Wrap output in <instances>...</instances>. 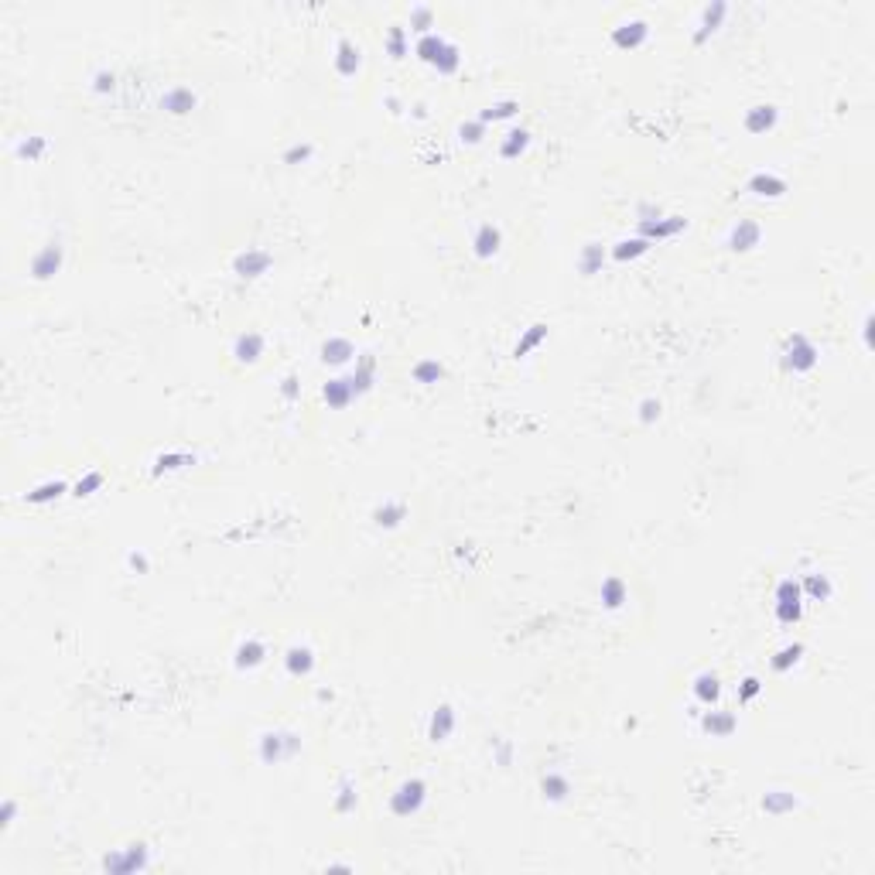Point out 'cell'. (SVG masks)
Wrapping results in <instances>:
<instances>
[{
  "label": "cell",
  "mask_w": 875,
  "mask_h": 875,
  "mask_svg": "<svg viewBox=\"0 0 875 875\" xmlns=\"http://www.w3.org/2000/svg\"><path fill=\"white\" fill-rule=\"evenodd\" d=\"M424 800H428V783H424V780H407V783H400L397 793L390 797V811H393L397 817H410V814H417V811L424 807Z\"/></svg>",
  "instance_id": "obj_1"
},
{
  "label": "cell",
  "mask_w": 875,
  "mask_h": 875,
  "mask_svg": "<svg viewBox=\"0 0 875 875\" xmlns=\"http://www.w3.org/2000/svg\"><path fill=\"white\" fill-rule=\"evenodd\" d=\"M147 865H151V859H147V848H144V845H130V848L113 852V855H106V859H103V869H106L110 875L144 872Z\"/></svg>",
  "instance_id": "obj_2"
},
{
  "label": "cell",
  "mask_w": 875,
  "mask_h": 875,
  "mask_svg": "<svg viewBox=\"0 0 875 875\" xmlns=\"http://www.w3.org/2000/svg\"><path fill=\"white\" fill-rule=\"evenodd\" d=\"M301 749V739L291 732H267L260 739V759L264 763H284Z\"/></svg>",
  "instance_id": "obj_3"
},
{
  "label": "cell",
  "mask_w": 875,
  "mask_h": 875,
  "mask_svg": "<svg viewBox=\"0 0 875 875\" xmlns=\"http://www.w3.org/2000/svg\"><path fill=\"white\" fill-rule=\"evenodd\" d=\"M814 366H817V349L811 345L807 335H793V338L787 342V369L807 373V369H814Z\"/></svg>",
  "instance_id": "obj_4"
},
{
  "label": "cell",
  "mask_w": 875,
  "mask_h": 875,
  "mask_svg": "<svg viewBox=\"0 0 875 875\" xmlns=\"http://www.w3.org/2000/svg\"><path fill=\"white\" fill-rule=\"evenodd\" d=\"M271 264H274V257H271L267 250H247V254L236 257L233 271H236L240 278H260V274H267Z\"/></svg>",
  "instance_id": "obj_5"
},
{
  "label": "cell",
  "mask_w": 875,
  "mask_h": 875,
  "mask_svg": "<svg viewBox=\"0 0 875 875\" xmlns=\"http://www.w3.org/2000/svg\"><path fill=\"white\" fill-rule=\"evenodd\" d=\"M58 267H62V247L58 243H48L34 260H31V274L38 278V281H48V278H55L58 274Z\"/></svg>",
  "instance_id": "obj_6"
},
{
  "label": "cell",
  "mask_w": 875,
  "mask_h": 875,
  "mask_svg": "<svg viewBox=\"0 0 875 875\" xmlns=\"http://www.w3.org/2000/svg\"><path fill=\"white\" fill-rule=\"evenodd\" d=\"M687 223L680 219V216H670V219H643L639 223V233H643V240H667V236H674V233H680Z\"/></svg>",
  "instance_id": "obj_7"
},
{
  "label": "cell",
  "mask_w": 875,
  "mask_h": 875,
  "mask_svg": "<svg viewBox=\"0 0 875 875\" xmlns=\"http://www.w3.org/2000/svg\"><path fill=\"white\" fill-rule=\"evenodd\" d=\"M161 106H164L168 113H175V116L192 113V110H195V93H192V89H185V86H175V89H168V93H164Z\"/></svg>",
  "instance_id": "obj_8"
},
{
  "label": "cell",
  "mask_w": 875,
  "mask_h": 875,
  "mask_svg": "<svg viewBox=\"0 0 875 875\" xmlns=\"http://www.w3.org/2000/svg\"><path fill=\"white\" fill-rule=\"evenodd\" d=\"M759 236H763V230H759V223H752V219H742L735 230H732V250H739V254H745V250H752L756 243H759Z\"/></svg>",
  "instance_id": "obj_9"
},
{
  "label": "cell",
  "mask_w": 875,
  "mask_h": 875,
  "mask_svg": "<svg viewBox=\"0 0 875 875\" xmlns=\"http://www.w3.org/2000/svg\"><path fill=\"white\" fill-rule=\"evenodd\" d=\"M233 356H236L240 362H257V359L264 356V335H260V332H243V335L236 338Z\"/></svg>",
  "instance_id": "obj_10"
},
{
  "label": "cell",
  "mask_w": 875,
  "mask_h": 875,
  "mask_svg": "<svg viewBox=\"0 0 875 875\" xmlns=\"http://www.w3.org/2000/svg\"><path fill=\"white\" fill-rule=\"evenodd\" d=\"M352 356H356V349H352V342H349V338H328V342L321 345V362L342 366V362H349Z\"/></svg>",
  "instance_id": "obj_11"
},
{
  "label": "cell",
  "mask_w": 875,
  "mask_h": 875,
  "mask_svg": "<svg viewBox=\"0 0 875 875\" xmlns=\"http://www.w3.org/2000/svg\"><path fill=\"white\" fill-rule=\"evenodd\" d=\"M321 397H325V404H328V407H335V410H338V407H345V404L356 397V390H352V383H349V380H328V383H325V390H321Z\"/></svg>",
  "instance_id": "obj_12"
},
{
  "label": "cell",
  "mask_w": 875,
  "mask_h": 875,
  "mask_svg": "<svg viewBox=\"0 0 875 875\" xmlns=\"http://www.w3.org/2000/svg\"><path fill=\"white\" fill-rule=\"evenodd\" d=\"M452 728H455V711H452L448 704H441V708L434 711V718H431L428 739H431V742H445V739L452 735Z\"/></svg>",
  "instance_id": "obj_13"
},
{
  "label": "cell",
  "mask_w": 875,
  "mask_h": 875,
  "mask_svg": "<svg viewBox=\"0 0 875 875\" xmlns=\"http://www.w3.org/2000/svg\"><path fill=\"white\" fill-rule=\"evenodd\" d=\"M500 243H503V233H500L493 223L479 226V233H476V254H479V257H493V254L500 250Z\"/></svg>",
  "instance_id": "obj_14"
},
{
  "label": "cell",
  "mask_w": 875,
  "mask_h": 875,
  "mask_svg": "<svg viewBox=\"0 0 875 875\" xmlns=\"http://www.w3.org/2000/svg\"><path fill=\"white\" fill-rule=\"evenodd\" d=\"M264 656H267L264 643H260V639H247V643L236 650V667H240V670H250V667L264 663Z\"/></svg>",
  "instance_id": "obj_15"
},
{
  "label": "cell",
  "mask_w": 875,
  "mask_h": 875,
  "mask_svg": "<svg viewBox=\"0 0 875 875\" xmlns=\"http://www.w3.org/2000/svg\"><path fill=\"white\" fill-rule=\"evenodd\" d=\"M701 725H704L708 735H732L735 732V715L732 711H708Z\"/></svg>",
  "instance_id": "obj_16"
},
{
  "label": "cell",
  "mask_w": 875,
  "mask_h": 875,
  "mask_svg": "<svg viewBox=\"0 0 875 875\" xmlns=\"http://www.w3.org/2000/svg\"><path fill=\"white\" fill-rule=\"evenodd\" d=\"M745 127H749L752 134H766V130H773V127H776V110H773V106H756V110H749Z\"/></svg>",
  "instance_id": "obj_17"
},
{
  "label": "cell",
  "mask_w": 875,
  "mask_h": 875,
  "mask_svg": "<svg viewBox=\"0 0 875 875\" xmlns=\"http://www.w3.org/2000/svg\"><path fill=\"white\" fill-rule=\"evenodd\" d=\"M373 376H376V362H373V356H362L359 366H356V373L349 376V383H352L356 393H366V390L373 386Z\"/></svg>",
  "instance_id": "obj_18"
},
{
  "label": "cell",
  "mask_w": 875,
  "mask_h": 875,
  "mask_svg": "<svg viewBox=\"0 0 875 875\" xmlns=\"http://www.w3.org/2000/svg\"><path fill=\"white\" fill-rule=\"evenodd\" d=\"M311 667H315V653H311L308 646H291V650H288V670H291L294 677L311 674Z\"/></svg>",
  "instance_id": "obj_19"
},
{
  "label": "cell",
  "mask_w": 875,
  "mask_h": 875,
  "mask_svg": "<svg viewBox=\"0 0 875 875\" xmlns=\"http://www.w3.org/2000/svg\"><path fill=\"white\" fill-rule=\"evenodd\" d=\"M749 192L776 199V195H783V192H787V182H783V178H776V175H756V178L749 182Z\"/></svg>",
  "instance_id": "obj_20"
},
{
  "label": "cell",
  "mask_w": 875,
  "mask_h": 875,
  "mask_svg": "<svg viewBox=\"0 0 875 875\" xmlns=\"http://www.w3.org/2000/svg\"><path fill=\"white\" fill-rule=\"evenodd\" d=\"M541 790H544L547 800H565V797L571 793V783H568V776H561V773H547L544 783H541Z\"/></svg>",
  "instance_id": "obj_21"
},
{
  "label": "cell",
  "mask_w": 875,
  "mask_h": 875,
  "mask_svg": "<svg viewBox=\"0 0 875 875\" xmlns=\"http://www.w3.org/2000/svg\"><path fill=\"white\" fill-rule=\"evenodd\" d=\"M650 247H653V243H650V240H643V236H636V240H622V243L612 250V257H615V260H636V257H643Z\"/></svg>",
  "instance_id": "obj_22"
},
{
  "label": "cell",
  "mask_w": 875,
  "mask_h": 875,
  "mask_svg": "<svg viewBox=\"0 0 875 875\" xmlns=\"http://www.w3.org/2000/svg\"><path fill=\"white\" fill-rule=\"evenodd\" d=\"M694 694H698L704 704H715V701H718V694H722L718 677H715V674H701V677L694 680Z\"/></svg>",
  "instance_id": "obj_23"
},
{
  "label": "cell",
  "mask_w": 875,
  "mask_h": 875,
  "mask_svg": "<svg viewBox=\"0 0 875 875\" xmlns=\"http://www.w3.org/2000/svg\"><path fill=\"white\" fill-rule=\"evenodd\" d=\"M763 807H766V814H787V811L797 807V797H793V793H783V790H773V793L763 797Z\"/></svg>",
  "instance_id": "obj_24"
},
{
  "label": "cell",
  "mask_w": 875,
  "mask_h": 875,
  "mask_svg": "<svg viewBox=\"0 0 875 875\" xmlns=\"http://www.w3.org/2000/svg\"><path fill=\"white\" fill-rule=\"evenodd\" d=\"M626 602V584L622 578H605L602 582V605L605 608H619Z\"/></svg>",
  "instance_id": "obj_25"
},
{
  "label": "cell",
  "mask_w": 875,
  "mask_h": 875,
  "mask_svg": "<svg viewBox=\"0 0 875 875\" xmlns=\"http://www.w3.org/2000/svg\"><path fill=\"white\" fill-rule=\"evenodd\" d=\"M407 517V510H404V503H383L376 513H373V520L380 523V527H397L400 520Z\"/></svg>",
  "instance_id": "obj_26"
},
{
  "label": "cell",
  "mask_w": 875,
  "mask_h": 875,
  "mask_svg": "<svg viewBox=\"0 0 875 875\" xmlns=\"http://www.w3.org/2000/svg\"><path fill=\"white\" fill-rule=\"evenodd\" d=\"M544 338H547V325H534V328H530V332H527V335H523V338L517 342L513 356H517V359H520V356H527V352H530L534 345H541Z\"/></svg>",
  "instance_id": "obj_27"
},
{
  "label": "cell",
  "mask_w": 875,
  "mask_h": 875,
  "mask_svg": "<svg viewBox=\"0 0 875 875\" xmlns=\"http://www.w3.org/2000/svg\"><path fill=\"white\" fill-rule=\"evenodd\" d=\"M445 45H448V41H441L438 34H424L421 45H417V55H421L424 62H438V55L445 51Z\"/></svg>",
  "instance_id": "obj_28"
},
{
  "label": "cell",
  "mask_w": 875,
  "mask_h": 875,
  "mask_svg": "<svg viewBox=\"0 0 875 875\" xmlns=\"http://www.w3.org/2000/svg\"><path fill=\"white\" fill-rule=\"evenodd\" d=\"M359 69V51L349 45V41H338V72L342 75H352Z\"/></svg>",
  "instance_id": "obj_29"
},
{
  "label": "cell",
  "mask_w": 875,
  "mask_h": 875,
  "mask_svg": "<svg viewBox=\"0 0 875 875\" xmlns=\"http://www.w3.org/2000/svg\"><path fill=\"white\" fill-rule=\"evenodd\" d=\"M65 493V482H45V486H38V489H31L27 493V503H48V500H58Z\"/></svg>",
  "instance_id": "obj_30"
},
{
  "label": "cell",
  "mask_w": 875,
  "mask_h": 875,
  "mask_svg": "<svg viewBox=\"0 0 875 875\" xmlns=\"http://www.w3.org/2000/svg\"><path fill=\"white\" fill-rule=\"evenodd\" d=\"M800 653H804V646H800V643H793V646H783V650L773 656V670H780V674H783V670H790V667L800 660Z\"/></svg>",
  "instance_id": "obj_31"
},
{
  "label": "cell",
  "mask_w": 875,
  "mask_h": 875,
  "mask_svg": "<svg viewBox=\"0 0 875 875\" xmlns=\"http://www.w3.org/2000/svg\"><path fill=\"white\" fill-rule=\"evenodd\" d=\"M602 260H605V250L598 243H588L582 250V274H595L602 267Z\"/></svg>",
  "instance_id": "obj_32"
},
{
  "label": "cell",
  "mask_w": 875,
  "mask_h": 875,
  "mask_svg": "<svg viewBox=\"0 0 875 875\" xmlns=\"http://www.w3.org/2000/svg\"><path fill=\"white\" fill-rule=\"evenodd\" d=\"M643 38H646V27H643V24H626V27L615 31V45H622V48H626V45L632 48V45H639Z\"/></svg>",
  "instance_id": "obj_33"
},
{
  "label": "cell",
  "mask_w": 875,
  "mask_h": 875,
  "mask_svg": "<svg viewBox=\"0 0 875 875\" xmlns=\"http://www.w3.org/2000/svg\"><path fill=\"white\" fill-rule=\"evenodd\" d=\"M517 110H520V103H517V99H503V103L489 106V110H486L479 120H482V123H489V120H506V116H513Z\"/></svg>",
  "instance_id": "obj_34"
},
{
  "label": "cell",
  "mask_w": 875,
  "mask_h": 875,
  "mask_svg": "<svg viewBox=\"0 0 875 875\" xmlns=\"http://www.w3.org/2000/svg\"><path fill=\"white\" fill-rule=\"evenodd\" d=\"M527 140H530V134H527V130H510V134H506V140H503V158H517V154L527 147Z\"/></svg>",
  "instance_id": "obj_35"
},
{
  "label": "cell",
  "mask_w": 875,
  "mask_h": 875,
  "mask_svg": "<svg viewBox=\"0 0 875 875\" xmlns=\"http://www.w3.org/2000/svg\"><path fill=\"white\" fill-rule=\"evenodd\" d=\"M441 373H445V369H441L434 359H424V362H417V366H414V380H417V383H438V380H441Z\"/></svg>",
  "instance_id": "obj_36"
},
{
  "label": "cell",
  "mask_w": 875,
  "mask_h": 875,
  "mask_svg": "<svg viewBox=\"0 0 875 875\" xmlns=\"http://www.w3.org/2000/svg\"><path fill=\"white\" fill-rule=\"evenodd\" d=\"M800 591H807V595H814V598H821V602H824V598L831 595V582H828L824 575H811L807 582L800 584Z\"/></svg>",
  "instance_id": "obj_37"
},
{
  "label": "cell",
  "mask_w": 875,
  "mask_h": 875,
  "mask_svg": "<svg viewBox=\"0 0 875 875\" xmlns=\"http://www.w3.org/2000/svg\"><path fill=\"white\" fill-rule=\"evenodd\" d=\"M722 14H725V3H715V7H708V10H704V27L698 31V41H704V38L715 31V24L722 21Z\"/></svg>",
  "instance_id": "obj_38"
},
{
  "label": "cell",
  "mask_w": 875,
  "mask_h": 875,
  "mask_svg": "<svg viewBox=\"0 0 875 875\" xmlns=\"http://www.w3.org/2000/svg\"><path fill=\"white\" fill-rule=\"evenodd\" d=\"M800 582H793V578H783V582L776 584V602H800Z\"/></svg>",
  "instance_id": "obj_39"
},
{
  "label": "cell",
  "mask_w": 875,
  "mask_h": 875,
  "mask_svg": "<svg viewBox=\"0 0 875 875\" xmlns=\"http://www.w3.org/2000/svg\"><path fill=\"white\" fill-rule=\"evenodd\" d=\"M356 790H352V783H342V790H338V800H335V811L338 814H349V811H356Z\"/></svg>",
  "instance_id": "obj_40"
},
{
  "label": "cell",
  "mask_w": 875,
  "mask_h": 875,
  "mask_svg": "<svg viewBox=\"0 0 875 875\" xmlns=\"http://www.w3.org/2000/svg\"><path fill=\"white\" fill-rule=\"evenodd\" d=\"M800 602H776V619L780 622H800Z\"/></svg>",
  "instance_id": "obj_41"
},
{
  "label": "cell",
  "mask_w": 875,
  "mask_h": 875,
  "mask_svg": "<svg viewBox=\"0 0 875 875\" xmlns=\"http://www.w3.org/2000/svg\"><path fill=\"white\" fill-rule=\"evenodd\" d=\"M441 72H455L458 69V48L455 45H445V51L438 55V62H434Z\"/></svg>",
  "instance_id": "obj_42"
},
{
  "label": "cell",
  "mask_w": 875,
  "mask_h": 875,
  "mask_svg": "<svg viewBox=\"0 0 875 875\" xmlns=\"http://www.w3.org/2000/svg\"><path fill=\"white\" fill-rule=\"evenodd\" d=\"M99 486H103V476H99V472H89L86 479L75 482V496H93Z\"/></svg>",
  "instance_id": "obj_43"
},
{
  "label": "cell",
  "mask_w": 875,
  "mask_h": 875,
  "mask_svg": "<svg viewBox=\"0 0 875 875\" xmlns=\"http://www.w3.org/2000/svg\"><path fill=\"white\" fill-rule=\"evenodd\" d=\"M182 465H192V458L188 455H161L154 472H171V469H182Z\"/></svg>",
  "instance_id": "obj_44"
},
{
  "label": "cell",
  "mask_w": 875,
  "mask_h": 875,
  "mask_svg": "<svg viewBox=\"0 0 875 875\" xmlns=\"http://www.w3.org/2000/svg\"><path fill=\"white\" fill-rule=\"evenodd\" d=\"M482 134H486V123H482V120H476V123H465V127H462V140H469V144H479V140H482Z\"/></svg>",
  "instance_id": "obj_45"
},
{
  "label": "cell",
  "mask_w": 875,
  "mask_h": 875,
  "mask_svg": "<svg viewBox=\"0 0 875 875\" xmlns=\"http://www.w3.org/2000/svg\"><path fill=\"white\" fill-rule=\"evenodd\" d=\"M390 55H393V58L407 55V45H404V27H393V31H390Z\"/></svg>",
  "instance_id": "obj_46"
},
{
  "label": "cell",
  "mask_w": 875,
  "mask_h": 875,
  "mask_svg": "<svg viewBox=\"0 0 875 875\" xmlns=\"http://www.w3.org/2000/svg\"><path fill=\"white\" fill-rule=\"evenodd\" d=\"M45 151V140L41 137H34V140H24L21 147H17V154H24V158H38Z\"/></svg>",
  "instance_id": "obj_47"
},
{
  "label": "cell",
  "mask_w": 875,
  "mask_h": 875,
  "mask_svg": "<svg viewBox=\"0 0 875 875\" xmlns=\"http://www.w3.org/2000/svg\"><path fill=\"white\" fill-rule=\"evenodd\" d=\"M756 694H759V680H756V677H745V680H742V691H739V698H742V701H752Z\"/></svg>",
  "instance_id": "obj_48"
},
{
  "label": "cell",
  "mask_w": 875,
  "mask_h": 875,
  "mask_svg": "<svg viewBox=\"0 0 875 875\" xmlns=\"http://www.w3.org/2000/svg\"><path fill=\"white\" fill-rule=\"evenodd\" d=\"M14 814H17V804H14V800H3V807H0V828H10V824H14Z\"/></svg>",
  "instance_id": "obj_49"
},
{
  "label": "cell",
  "mask_w": 875,
  "mask_h": 875,
  "mask_svg": "<svg viewBox=\"0 0 875 875\" xmlns=\"http://www.w3.org/2000/svg\"><path fill=\"white\" fill-rule=\"evenodd\" d=\"M304 158H311V144H304V147H291V151L284 154V161H288V164H297V161H304Z\"/></svg>",
  "instance_id": "obj_50"
},
{
  "label": "cell",
  "mask_w": 875,
  "mask_h": 875,
  "mask_svg": "<svg viewBox=\"0 0 875 875\" xmlns=\"http://www.w3.org/2000/svg\"><path fill=\"white\" fill-rule=\"evenodd\" d=\"M643 421H653V417H660V404L656 400H643V414H639Z\"/></svg>",
  "instance_id": "obj_51"
},
{
  "label": "cell",
  "mask_w": 875,
  "mask_h": 875,
  "mask_svg": "<svg viewBox=\"0 0 875 875\" xmlns=\"http://www.w3.org/2000/svg\"><path fill=\"white\" fill-rule=\"evenodd\" d=\"M414 24H417V27L424 31V27L431 24V10H414Z\"/></svg>",
  "instance_id": "obj_52"
},
{
  "label": "cell",
  "mask_w": 875,
  "mask_h": 875,
  "mask_svg": "<svg viewBox=\"0 0 875 875\" xmlns=\"http://www.w3.org/2000/svg\"><path fill=\"white\" fill-rule=\"evenodd\" d=\"M96 89H99V93H106V89H113V75H106V72H99V75H96Z\"/></svg>",
  "instance_id": "obj_53"
},
{
  "label": "cell",
  "mask_w": 875,
  "mask_h": 875,
  "mask_svg": "<svg viewBox=\"0 0 875 875\" xmlns=\"http://www.w3.org/2000/svg\"><path fill=\"white\" fill-rule=\"evenodd\" d=\"M284 397H288V400L297 397V376H288V380H284Z\"/></svg>",
  "instance_id": "obj_54"
}]
</instances>
